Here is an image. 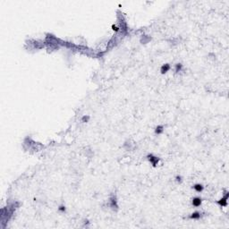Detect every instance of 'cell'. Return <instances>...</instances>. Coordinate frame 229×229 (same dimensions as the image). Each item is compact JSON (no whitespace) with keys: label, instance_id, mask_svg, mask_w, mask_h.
I'll use <instances>...</instances> for the list:
<instances>
[{"label":"cell","instance_id":"6da1fadb","mask_svg":"<svg viewBox=\"0 0 229 229\" xmlns=\"http://www.w3.org/2000/svg\"><path fill=\"white\" fill-rule=\"evenodd\" d=\"M146 158L148 159V161L152 165L153 167H157V165H158V163H159V161H160V158H158V157H157V156L154 155V154H151V153L148 154V155L146 156Z\"/></svg>","mask_w":229,"mask_h":229},{"label":"cell","instance_id":"7a4b0ae2","mask_svg":"<svg viewBox=\"0 0 229 229\" xmlns=\"http://www.w3.org/2000/svg\"><path fill=\"white\" fill-rule=\"evenodd\" d=\"M228 197H229V192L227 191L225 192L224 195L222 196L221 199H219L218 201H217V204L219 205L221 208H224V207H227V201H228Z\"/></svg>","mask_w":229,"mask_h":229},{"label":"cell","instance_id":"3957f363","mask_svg":"<svg viewBox=\"0 0 229 229\" xmlns=\"http://www.w3.org/2000/svg\"><path fill=\"white\" fill-rule=\"evenodd\" d=\"M201 204H202V199H201V197L196 196V197H194V198H192V205L193 206V207L199 208V206H201Z\"/></svg>","mask_w":229,"mask_h":229},{"label":"cell","instance_id":"277c9868","mask_svg":"<svg viewBox=\"0 0 229 229\" xmlns=\"http://www.w3.org/2000/svg\"><path fill=\"white\" fill-rule=\"evenodd\" d=\"M109 206L113 209H117L118 208V205H117V199L115 195H112L109 198Z\"/></svg>","mask_w":229,"mask_h":229},{"label":"cell","instance_id":"5b68a950","mask_svg":"<svg viewBox=\"0 0 229 229\" xmlns=\"http://www.w3.org/2000/svg\"><path fill=\"white\" fill-rule=\"evenodd\" d=\"M202 217V213L199 212V211H194L192 212L191 215H190V218L191 219H194V220H198L201 217Z\"/></svg>","mask_w":229,"mask_h":229},{"label":"cell","instance_id":"8992f818","mask_svg":"<svg viewBox=\"0 0 229 229\" xmlns=\"http://www.w3.org/2000/svg\"><path fill=\"white\" fill-rule=\"evenodd\" d=\"M192 188H193V190L196 192H203V190H204V185L201 183H195V184H193Z\"/></svg>","mask_w":229,"mask_h":229},{"label":"cell","instance_id":"52a82bcc","mask_svg":"<svg viewBox=\"0 0 229 229\" xmlns=\"http://www.w3.org/2000/svg\"><path fill=\"white\" fill-rule=\"evenodd\" d=\"M170 69H171V65L167 63V64H164L161 65V67H160V72H161L162 74H167V72H169Z\"/></svg>","mask_w":229,"mask_h":229},{"label":"cell","instance_id":"ba28073f","mask_svg":"<svg viewBox=\"0 0 229 229\" xmlns=\"http://www.w3.org/2000/svg\"><path fill=\"white\" fill-rule=\"evenodd\" d=\"M164 129H165L164 125H161V124H160V125L156 126L155 130H154V133H155L156 135H160V134H162V133H163Z\"/></svg>","mask_w":229,"mask_h":229},{"label":"cell","instance_id":"9c48e42d","mask_svg":"<svg viewBox=\"0 0 229 229\" xmlns=\"http://www.w3.org/2000/svg\"><path fill=\"white\" fill-rule=\"evenodd\" d=\"M183 65L182 63H177V64L174 65V71H176V72H181L183 70Z\"/></svg>","mask_w":229,"mask_h":229},{"label":"cell","instance_id":"30bf717a","mask_svg":"<svg viewBox=\"0 0 229 229\" xmlns=\"http://www.w3.org/2000/svg\"><path fill=\"white\" fill-rule=\"evenodd\" d=\"M58 211L61 213H65L66 211V207H65L64 204H61V205L58 206Z\"/></svg>","mask_w":229,"mask_h":229},{"label":"cell","instance_id":"8fae6325","mask_svg":"<svg viewBox=\"0 0 229 229\" xmlns=\"http://www.w3.org/2000/svg\"><path fill=\"white\" fill-rule=\"evenodd\" d=\"M174 180H176V182L177 183H181L183 182V177L182 176H180V174H177V176H176V177H174Z\"/></svg>","mask_w":229,"mask_h":229},{"label":"cell","instance_id":"7c38bea8","mask_svg":"<svg viewBox=\"0 0 229 229\" xmlns=\"http://www.w3.org/2000/svg\"><path fill=\"white\" fill-rule=\"evenodd\" d=\"M89 120H90L89 115H83V116L81 117V122H82V123H87V122H89Z\"/></svg>","mask_w":229,"mask_h":229},{"label":"cell","instance_id":"4fadbf2b","mask_svg":"<svg viewBox=\"0 0 229 229\" xmlns=\"http://www.w3.org/2000/svg\"><path fill=\"white\" fill-rule=\"evenodd\" d=\"M112 30L115 31V32H118V31L121 30V29L119 28V27H117L116 25H112Z\"/></svg>","mask_w":229,"mask_h":229}]
</instances>
